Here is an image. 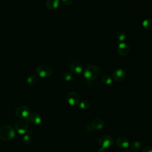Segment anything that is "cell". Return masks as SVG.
Listing matches in <instances>:
<instances>
[{"label":"cell","mask_w":152,"mask_h":152,"mask_svg":"<svg viewBox=\"0 0 152 152\" xmlns=\"http://www.w3.org/2000/svg\"><path fill=\"white\" fill-rule=\"evenodd\" d=\"M100 68L95 65H91L87 66L83 72L84 77L87 81L94 80L100 74Z\"/></svg>","instance_id":"6da1fadb"},{"label":"cell","mask_w":152,"mask_h":152,"mask_svg":"<svg viewBox=\"0 0 152 152\" xmlns=\"http://www.w3.org/2000/svg\"><path fill=\"white\" fill-rule=\"evenodd\" d=\"M15 136V132L11 126L5 125L0 128V139L4 141H10L12 140Z\"/></svg>","instance_id":"7a4b0ae2"},{"label":"cell","mask_w":152,"mask_h":152,"mask_svg":"<svg viewBox=\"0 0 152 152\" xmlns=\"http://www.w3.org/2000/svg\"><path fill=\"white\" fill-rule=\"evenodd\" d=\"M15 113L17 117L30 121L29 116L30 115V110L27 106L25 105H20L18 106L15 110Z\"/></svg>","instance_id":"3957f363"},{"label":"cell","mask_w":152,"mask_h":152,"mask_svg":"<svg viewBox=\"0 0 152 152\" xmlns=\"http://www.w3.org/2000/svg\"><path fill=\"white\" fill-rule=\"evenodd\" d=\"M36 72L40 78H47L52 75V69L49 66L43 64L39 65L37 68Z\"/></svg>","instance_id":"277c9868"},{"label":"cell","mask_w":152,"mask_h":152,"mask_svg":"<svg viewBox=\"0 0 152 152\" xmlns=\"http://www.w3.org/2000/svg\"><path fill=\"white\" fill-rule=\"evenodd\" d=\"M69 68L71 72L74 75H79L84 71V66L82 62L77 59H74L71 61Z\"/></svg>","instance_id":"5b68a950"},{"label":"cell","mask_w":152,"mask_h":152,"mask_svg":"<svg viewBox=\"0 0 152 152\" xmlns=\"http://www.w3.org/2000/svg\"><path fill=\"white\" fill-rule=\"evenodd\" d=\"M98 143L101 148L105 149L110 147L113 145V140L111 136L108 135H104L99 138Z\"/></svg>","instance_id":"8992f818"},{"label":"cell","mask_w":152,"mask_h":152,"mask_svg":"<svg viewBox=\"0 0 152 152\" xmlns=\"http://www.w3.org/2000/svg\"><path fill=\"white\" fill-rule=\"evenodd\" d=\"M14 126L15 130L18 134L24 135L27 131L28 124L26 120L24 119H20L16 121Z\"/></svg>","instance_id":"52a82bcc"},{"label":"cell","mask_w":152,"mask_h":152,"mask_svg":"<svg viewBox=\"0 0 152 152\" xmlns=\"http://www.w3.org/2000/svg\"><path fill=\"white\" fill-rule=\"evenodd\" d=\"M66 99L69 104L72 106H76L80 104V98L78 94L74 91L69 92L66 96Z\"/></svg>","instance_id":"ba28073f"},{"label":"cell","mask_w":152,"mask_h":152,"mask_svg":"<svg viewBox=\"0 0 152 152\" xmlns=\"http://www.w3.org/2000/svg\"><path fill=\"white\" fill-rule=\"evenodd\" d=\"M126 77V71L122 68H117L112 73V78L116 81H122Z\"/></svg>","instance_id":"9c48e42d"},{"label":"cell","mask_w":152,"mask_h":152,"mask_svg":"<svg viewBox=\"0 0 152 152\" xmlns=\"http://www.w3.org/2000/svg\"><path fill=\"white\" fill-rule=\"evenodd\" d=\"M117 51L121 56H127L130 51L129 46L126 43L120 42L117 46Z\"/></svg>","instance_id":"30bf717a"},{"label":"cell","mask_w":152,"mask_h":152,"mask_svg":"<svg viewBox=\"0 0 152 152\" xmlns=\"http://www.w3.org/2000/svg\"><path fill=\"white\" fill-rule=\"evenodd\" d=\"M116 145L122 148H127L129 146V142L128 140L124 137H120L116 140Z\"/></svg>","instance_id":"8fae6325"},{"label":"cell","mask_w":152,"mask_h":152,"mask_svg":"<svg viewBox=\"0 0 152 152\" xmlns=\"http://www.w3.org/2000/svg\"><path fill=\"white\" fill-rule=\"evenodd\" d=\"M91 125L94 129H101L104 126V122L100 118H95L92 121Z\"/></svg>","instance_id":"7c38bea8"},{"label":"cell","mask_w":152,"mask_h":152,"mask_svg":"<svg viewBox=\"0 0 152 152\" xmlns=\"http://www.w3.org/2000/svg\"><path fill=\"white\" fill-rule=\"evenodd\" d=\"M29 121L35 125H38L41 123L42 118L38 113L33 112L30 114L29 116Z\"/></svg>","instance_id":"4fadbf2b"},{"label":"cell","mask_w":152,"mask_h":152,"mask_svg":"<svg viewBox=\"0 0 152 152\" xmlns=\"http://www.w3.org/2000/svg\"><path fill=\"white\" fill-rule=\"evenodd\" d=\"M61 0H47L46 5L49 10H55L58 8Z\"/></svg>","instance_id":"5bb4252c"},{"label":"cell","mask_w":152,"mask_h":152,"mask_svg":"<svg viewBox=\"0 0 152 152\" xmlns=\"http://www.w3.org/2000/svg\"><path fill=\"white\" fill-rule=\"evenodd\" d=\"M142 26L146 30L151 31L152 30V19L147 18L145 19L142 23Z\"/></svg>","instance_id":"9a60e30c"},{"label":"cell","mask_w":152,"mask_h":152,"mask_svg":"<svg viewBox=\"0 0 152 152\" xmlns=\"http://www.w3.org/2000/svg\"><path fill=\"white\" fill-rule=\"evenodd\" d=\"M130 148L132 151H138L141 147V144L139 141H135L131 142V144H129Z\"/></svg>","instance_id":"2e32d148"},{"label":"cell","mask_w":152,"mask_h":152,"mask_svg":"<svg viewBox=\"0 0 152 152\" xmlns=\"http://www.w3.org/2000/svg\"><path fill=\"white\" fill-rule=\"evenodd\" d=\"M102 82L106 85H110L112 83V78L107 74H104L101 78Z\"/></svg>","instance_id":"e0dca14e"},{"label":"cell","mask_w":152,"mask_h":152,"mask_svg":"<svg viewBox=\"0 0 152 152\" xmlns=\"http://www.w3.org/2000/svg\"><path fill=\"white\" fill-rule=\"evenodd\" d=\"M39 77H37L34 75H30L27 78V82L29 84L33 85V84H36L37 82V81L39 80Z\"/></svg>","instance_id":"ac0fdd59"},{"label":"cell","mask_w":152,"mask_h":152,"mask_svg":"<svg viewBox=\"0 0 152 152\" xmlns=\"http://www.w3.org/2000/svg\"><path fill=\"white\" fill-rule=\"evenodd\" d=\"M116 37L120 42H124L126 39V35L123 31H118L116 35Z\"/></svg>","instance_id":"d6986e66"},{"label":"cell","mask_w":152,"mask_h":152,"mask_svg":"<svg viewBox=\"0 0 152 152\" xmlns=\"http://www.w3.org/2000/svg\"><path fill=\"white\" fill-rule=\"evenodd\" d=\"M80 107L83 109V110H87L88 109H89L90 106V102L87 100H84L82 102H81L80 103Z\"/></svg>","instance_id":"ffe728a7"},{"label":"cell","mask_w":152,"mask_h":152,"mask_svg":"<svg viewBox=\"0 0 152 152\" xmlns=\"http://www.w3.org/2000/svg\"><path fill=\"white\" fill-rule=\"evenodd\" d=\"M72 77V74L71 72H66L63 75V78L66 81H69Z\"/></svg>","instance_id":"44dd1931"},{"label":"cell","mask_w":152,"mask_h":152,"mask_svg":"<svg viewBox=\"0 0 152 152\" xmlns=\"http://www.w3.org/2000/svg\"><path fill=\"white\" fill-rule=\"evenodd\" d=\"M22 142L24 144H28L30 143L31 142V138L30 136L28 134H26L23 136V137L22 138L21 140Z\"/></svg>","instance_id":"7402d4cb"},{"label":"cell","mask_w":152,"mask_h":152,"mask_svg":"<svg viewBox=\"0 0 152 152\" xmlns=\"http://www.w3.org/2000/svg\"><path fill=\"white\" fill-rule=\"evenodd\" d=\"M142 152H152V146L151 145H146L145 146Z\"/></svg>","instance_id":"603a6c76"},{"label":"cell","mask_w":152,"mask_h":152,"mask_svg":"<svg viewBox=\"0 0 152 152\" xmlns=\"http://www.w3.org/2000/svg\"><path fill=\"white\" fill-rule=\"evenodd\" d=\"M63 4H64L66 6H69L72 4V0H61Z\"/></svg>","instance_id":"cb8c5ba5"},{"label":"cell","mask_w":152,"mask_h":152,"mask_svg":"<svg viewBox=\"0 0 152 152\" xmlns=\"http://www.w3.org/2000/svg\"><path fill=\"white\" fill-rule=\"evenodd\" d=\"M97 152H105V150L104 148H100L97 150Z\"/></svg>","instance_id":"d4e9b609"},{"label":"cell","mask_w":152,"mask_h":152,"mask_svg":"<svg viewBox=\"0 0 152 152\" xmlns=\"http://www.w3.org/2000/svg\"><path fill=\"white\" fill-rule=\"evenodd\" d=\"M124 152H130V151L129 150H126L124 151Z\"/></svg>","instance_id":"484cf974"}]
</instances>
